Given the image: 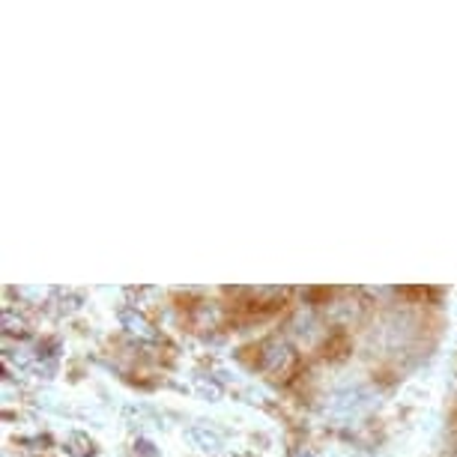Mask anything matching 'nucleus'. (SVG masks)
<instances>
[{
  "label": "nucleus",
  "instance_id": "nucleus-1",
  "mask_svg": "<svg viewBox=\"0 0 457 457\" xmlns=\"http://www.w3.org/2000/svg\"><path fill=\"white\" fill-rule=\"evenodd\" d=\"M261 368L272 377H284L293 368V350L284 338H270L261 347Z\"/></svg>",
  "mask_w": 457,
  "mask_h": 457
},
{
  "label": "nucleus",
  "instance_id": "nucleus-2",
  "mask_svg": "<svg viewBox=\"0 0 457 457\" xmlns=\"http://www.w3.org/2000/svg\"><path fill=\"white\" fill-rule=\"evenodd\" d=\"M445 457H457V445H454V448H448V454H445Z\"/></svg>",
  "mask_w": 457,
  "mask_h": 457
}]
</instances>
